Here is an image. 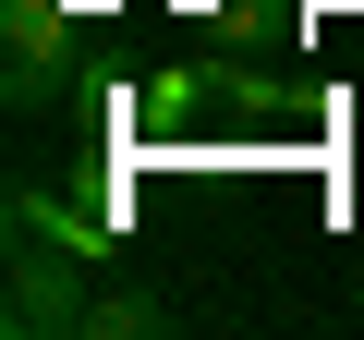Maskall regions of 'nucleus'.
Listing matches in <instances>:
<instances>
[{
  "label": "nucleus",
  "instance_id": "1",
  "mask_svg": "<svg viewBox=\"0 0 364 340\" xmlns=\"http://www.w3.org/2000/svg\"><path fill=\"white\" fill-rule=\"evenodd\" d=\"M0 49H13L0 97H13V110H49L73 85V0H0Z\"/></svg>",
  "mask_w": 364,
  "mask_h": 340
},
{
  "label": "nucleus",
  "instance_id": "2",
  "mask_svg": "<svg viewBox=\"0 0 364 340\" xmlns=\"http://www.w3.org/2000/svg\"><path fill=\"white\" fill-rule=\"evenodd\" d=\"M13 243H49V255H109V243H97V219H73L49 183H13Z\"/></svg>",
  "mask_w": 364,
  "mask_h": 340
},
{
  "label": "nucleus",
  "instance_id": "3",
  "mask_svg": "<svg viewBox=\"0 0 364 340\" xmlns=\"http://www.w3.org/2000/svg\"><path fill=\"white\" fill-rule=\"evenodd\" d=\"M158 328H170V304L134 292V280H109V292L85 304V340H158Z\"/></svg>",
  "mask_w": 364,
  "mask_h": 340
},
{
  "label": "nucleus",
  "instance_id": "4",
  "mask_svg": "<svg viewBox=\"0 0 364 340\" xmlns=\"http://www.w3.org/2000/svg\"><path fill=\"white\" fill-rule=\"evenodd\" d=\"M182 110H195V73H146L134 85V122H182Z\"/></svg>",
  "mask_w": 364,
  "mask_h": 340
},
{
  "label": "nucleus",
  "instance_id": "5",
  "mask_svg": "<svg viewBox=\"0 0 364 340\" xmlns=\"http://www.w3.org/2000/svg\"><path fill=\"white\" fill-rule=\"evenodd\" d=\"M352 316H364V292H352Z\"/></svg>",
  "mask_w": 364,
  "mask_h": 340
}]
</instances>
